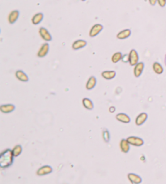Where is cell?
<instances>
[{
	"instance_id": "1",
	"label": "cell",
	"mask_w": 166,
	"mask_h": 184,
	"mask_svg": "<svg viewBox=\"0 0 166 184\" xmlns=\"http://www.w3.org/2000/svg\"><path fill=\"white\" fill-rule=\"evenodd\" d=\"M14 161V155L12 150L6 149L0 155V166L2 169L11 166Z\"/></svg>"
},
{
	"instance_id": "2",
	"label": "cell",
	"mask_w": 166,
	"mask_h": 184,
	"mask_svg": "<svg viewBox=\"0 0 166 184\" xmlns=\"http://www.w3.org/2000/svg\"><path fill=\"white\" fill-rule=\"evenodd\" d=\"M139 54L137 53V51L135 50H131L130 51V54H129V63L131 66H135L136 64L139 63Z\"/></svg>"
},
{
	"instance_id": "3",
	"label": "cell",
	"mask_w": 166,
	"mask_h": 184,
	"mask_svg": "<svg viewBox=\"0 0 166 184\" xmlns=\"http://www.w3.org/2000/svg\"><path fill=\"white\" fill-rule=\"evenodd\" d=\"M126 140L130 143V144H131L133 146H136V147H141L144 144V141L143 139L136 137V136H130Z\"/></svg>"
},
{
	"instance_id": "4",
	"label": "cell",
	"mask_w": 166,
	"mask_h": 184,
	"mask_svg": "<svg viewBox=\"0 0 166 184\" xmlns=\"http://www.w3.org/2000/svg\"><path fill=\"white\" fill-rule=\"evenodd\" d=\"M103 29V25L101 24H94L92 29H90V32H89V36L91 37H94L96 36H97L101 32Z\"/></svg>"
},
{
	"instance_id": "5",
	"label": "cell",
	"mask_w": 166,
	"mask_h": 184,
	"mask_svg": "<svg viewBox=\"0 0 166 184\" xmlns=\"http://www.w3.org/2000/svg\"><path fill=\"white\" fill-rule=\"evenodd\" d=\"M53 169L50 165H44V166H41V168H39L37 171V174L38 176H43V175H46L52 173Z\"/></svg>"
},
{
	"instance_id": "6",
	"label": "cell",
	"mask_w": 166,
	"mask_h": 184,
	"mask_svg": "<svg viewBox=\"0 0 166 184\" xmlns=\"http://www.w3.org/2000/svg\"><path fill=\"white\" fill-rule=\"evenodd\" d=\"M39 34L41 35V37H42V39L45 41H50L52 40V36H51L50 34L49 33V31L45 28H40Z\"/></svg>"
},
{
	"instance_id": "7",
	"label": "cell",
	"mask_w": 166,
	"mask_h": 184,
	"mask_svg": "<svg viewBox=\"0 0 166 184\" xmlns=\"http://www.w3.org/2000/svg\"><path fill=\"white\" fill-rule=\"evenodd\" d=\"M49 49H50V46L48 43H45L43 44L41 47L40 48V50L38 51V56L39 58H43L45 57L46 54H48L49 52Z\"/></svg>"
},
{
	"instance_id": "8",
	"label": "cell",
	"mask_w": 166,
	"mask_h": 184,
	"mask_svg": "<svg viewBox=\"0 0 166 184\" xmlns=\"http://www.w3.org/2000/svg\"><path fill=\"white\" fill-rule=\"evenodd\" d=\"M144 68V63H138L135 66V69H134V74H135V76L136 78H138L141 76V74L143 73V71Z\"/></svg>"
},
{
	"instance_id": "9",
	"label": "cell",
	"mask_w": 166,
	"mask_h": 184,
	"mask_svg": "<svg viewBox=\"0 0 166 184\" xmlns=\"http://www.w3.org/2000/svg\"><path fill=\"white\" fill-rule=\"evenodd\" d=\"M20 16V11L17 10H15V11H12L10 14H9V16H8V21H9V23L10 24H14L16 22V20H18V18Z\"/></svg>"
},
{
	"instance_id": "10",
	"label": "cell",
	"mask_w": 166,
	"mask_h": 184,
	"mask_svg": "<svg viewBox=\"0 0 166 184\" xmlns=\"http://www.w3.org/2000/svg\"><path fill=\"white\" fill-rule=\"evenodd\" d=\"M147 119H148V114L146 113H141L135 118V124L137 126H141L145 123Z\"/></svg>"
},
{
	"instance_id": "11",
	"label": "cell",
	"mask_w": 166,
	"mask_h": 184,
	"mask_svg": "<svg viewBox=\"0 0 166 184\" xmlns=\"http://www.w3.org/2000/svg\"><path fill=\"white\" fill-rule=\"evenodd\" d=\"M87 46V41L84 40H77L75 41L74 43L72 44V49L73 50H79V49H82Z\"/></svg>"
},
{
	"instance_id": "12",
	"label": "cell",
	"mask_w": 166,
	"mask_h": 184,
	"mask_svg": "<svg viewBox=\"0 0 166 184\" xmlns=\"http://www.w3.org/2000/svg\"><path fill=\"white\" fill-rule=\"evenodd\" d=\"M116 118L117 120H118L121 123H129L131 122V118L129 117L127 114H123V113H120V114L116 115Z\"/></svg>"
},
{
	"instance_id": "13",
	"label": "cell",
	"mask_w": 166,
	"mask_h": 184,
	"mask_svg": "<svg viewBox=\"0 0 166 184\" xmlns=\"http://www.w3.org/2000/svg\"><path fill=\"white\" fill-rule=\"evenodd\" d=\"M128 178L129 180L131 181V183L135 184H139L142 183V178L139 177V175H137L135 174H128Z\"/></svg>"
},
{
	"instance_id": "14",
	"label": "cell",
	"mask_w": 166,
	"mask_h": 184,
	"mask_svg": "<svg viewBox=\"0 0 166 184\" xmlns=\"http://www.w3.org/2000/svg\"><path fill=\"white\" fill-rule=\"evenodd\" d=\"M15 106L11 105V104H8V105H3L0 106V111H2L4 114H8L12 111H15Z\"/></svg>"
},
{
	"instance_id": "15",
	"label": "cell",
	"mask_w": 166,
	"mask_h": 184,
	"mask_svg": "<svg viewBox=\"0 0 166 184\" xmlns=\"http://www.w3.org/2000/svg\"><path fill=\"white\" fill-rule=\"evenodd\" d=\"M16 78L19 81H22V82H28V76L24 73L23 71H17L16 72Z\"/></svg>"
},
{
	"instance_id": "16",
	"label": "cell",
	"mask_w": 166,
	"mask_h": 184,
	"mask_svg": "<svg viewBox=\"0 0 166 184\" xmlns=\"http://www.w3.org/2000/svg\"><path fill=\"white\" fill-rule=\"evenodd\" d=\"M120 148L122 152H123L124 153H127L129 151H130V143H129L127 140H122L120 142Z\"/></svg>"
},
{
	"instance_id": "17",
	"label": "cell",
	"mask_w": 166,
	"mask_h": 184,
	"mask_svg": "<svg viewBox=\"0 0 166 184\" xmlns=\"http://www.w3.org/2000/svg\"><path fill=\"white\" fill-rule=\"evenodd\" d=\"M131 29H124V30L119 32L118 35H117V37L120 39V40H123V39H126L131 36Z\"/></svg>"
},
{
	"instance_id": "18",
	"label": "cell",
	"mask_w": 166,
	"mask_h": 184,
	"mask_svg": "<svg viewBox=\"0 0 166 184\" xmlns=\"http://www.w3.org/2000/svg\"><path fill=\"white\" fill-rule=\"evenodd\" d=\"M101 76L105 80H112L116 76V71H105L101 73Z\"/></svg>"
},
{
	"instance_id": "19",
	"label": "cell",
	"mask_w": 166,
	"mask_h": 184,
	"mask_svg": "<svg viewBox=\"0 0 166 184\" xmlns=\"http://www.w3.org/2000/svg\"><path fill=\"white\" fill-rule=\"evenodd\" d=\"M96 84V79L95 76H91L88 79V82L86 84V89L88 90H91L93 88L95 87Z\"/></svg>"
},
{
	"instance_id": "20",
	"label": "cell",
	"mask_w": 166,
	"mask_h": 184,
	"mask_svg": "<svg viewBox=\"0 0 166 184\" xmlns=\"http://www.w3.org/2000/svg\"><path fill=\"white\" fill-rule=\"evenodd\" d=\"M43 18H44V15L42 13H37L33 17V19H32V22L33 24L35 25H37L38 24H40L42 21L43 20Z\"/></svg>"
},
{
	"instance_id": "21",
	"label": "cell",
	"mask_w": 166,
	"mask_h": 184,
	"mask_svg": "<svg viewBox=\"0 0 166 184\" xmlns=\"http://www.w3.org/2000/svg\"><path fill=\"white\" fill-rule=\"evenodd\" d=\"M82 101H83V105H84V106L87 110L92 111V110L93 109V107H94L92 101L90 99H88V98H84Z\"/></svg>"
},
{
	"instance_id": "22",
	"label": "cell",
	"mask_w": 166,
	"mask_h": 184,
	"mask_svg": "<svg viewBox=\"0 0 166 184\" xmlns=\"http://www.w3.org/2000/svg\"><path fill=\"white\" fill-rule=\"evenodd\" d=\"M153 71H154L156 74H158V75L162 74L163 71H164L163 67L159 63H154L153 65Z\"/></svg>"
},
{
	"instance_id": "23",
	"label": "cell",
	"mask_w": 166,
	"mask_h": 184,
	"mask_svg": "<svg viewBox=\"0 0 166 184\" xmlns=\"http://www.w3.org/2000/svg\"><path fill=\"white\" fill-rule=\"evenodd\" d=\"M122 54L121 52H117L112 56V62L114 63H117L122 59Z\"/></svg>"
},
{
	"instance_id": "24",
	"label": "cell",
	"mask_w": 166,
	"mask_h": 184,
	"mask_svg": "<svg viewBox=\"0 0 166 184\" xmlns=\"http://www.w3.org/2000/svg\"><path fill=\"white\" fill-rule=\"evenodd\" d=\"M12 153H13L14 157H18L20 156L22 153V147L21 145H16V147L13 148L12 149Z\"/></svg>"
},
{
	"instance_id": "25",
	"label": "cell",
	"mask_w": 166,
	"mask_h": 184,
	"mask_svg": "<svg viewBox=\"0 0 166 184\" xmlns=\"http://www.w3.org/2000/svg\"><path fill=\"white\" fill-rule=\"evenodd\" d=\"M103 139L107 143L109 141V139H110V135H109V132L107 129H104L103 130Z\"/></svg>"
},
{
	"instance_id": "26",
	"label": "cell",
	"mask_w": 166,
	"mask_h": 184,
	"mask_svg": "<svg viewBox=\"0 0 166 184\" xmlns=\"http://www.w3.org/2000/svg\"><path fill=\"white\" fill-rule=\"evenodd\" d=\"M158 4H159L160 7H165L166 5V0H157Z\"/></svg>"
},
{
	"instance_id": "27",
	"label": "cell",
	"mask_w": 166,
	"mask_h": 184,
	"mask_svg": "<svg viewBox=\"0 0 166 184\" xmlns=\"http://www.w3.org/2000/svg\"><path fill=\"white\" fill-rule=\"evenodd\" d=\"M149 1V4L152 5V6H155L157 2V0H148Z\"/></svg>"
},
{
	"instance_id": "28",
	"label": "cell",
	"mask_w": 166,
	"mask_h": 184,
	"mask_svg": "<svg viewBox=\"0 0 166 184\" xmlns=\"http://www.w3.org/2000/svg\"><path fill=\"white\" fill-rule=\"evenodd\" d=\"M114 111H115V108L114 107V106H112V107L109 108V112L113 113V112H114Z\"/></svg>"
},
{
	"instance_id": "29",
	"label": "cell",
	"mask_w": 166,
	"mask_h": 184,
	"mask_svg": "<svg viewBox=\"0 0 166 184\" xmlns=\"http://www.w3.org/2000/svg\"><path fill=\"white\" fill-rule=\"evenodd\" d=\"M81 1H83V2H84V1H86V0H81Z\"/></svg>"
}]
</instances>
